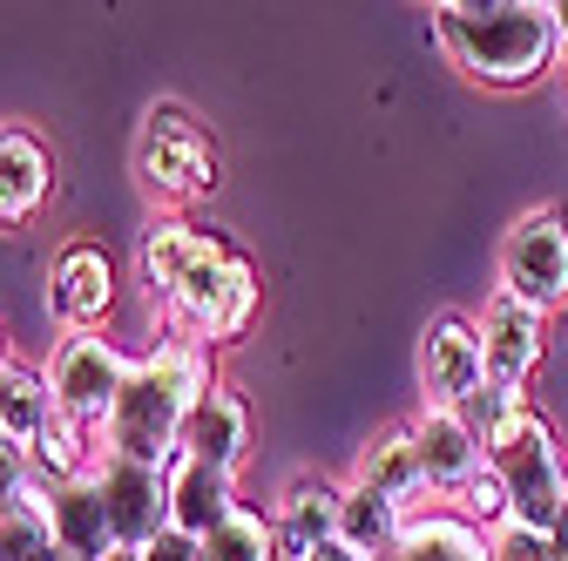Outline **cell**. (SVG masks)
I'll return each instance as SVG.
<instances>
[{
	"instance_id": "obj_1",
	"label": "cell",
	"mask_w": 568,
	"mask_h": 561,
	"mask_svg": "<svg viewBox=\"0 0 568 561\" xmlns=\"http://www.w3.org/2000/svg\"><path fill=\"white\" fill-rule=\"evenodd\" d=\"M135 285L142 298H150L163 312V332L176 338H196V345H237L257 318V271L251 257L217 237V231H203L190 217H150L135 237Z\"/></svg>"
},
{
	"instance_id": "obj_2",
	"label": "cell",
	"mask_w": 568,
	"mask_h": 561,
	"mask_svg": "<svg viewBox=\"0 0 568 561\" xmlns=\"http://www.w3.org/2000/svg\"><path fill=\"white\" fill-rule=\"evenodd\" d=\"M210 386H217V359H210V345L163 332L156 353L135 359V379L122 386L109 427H102V453L135 460V467H170L183 453L190 412H196V399Z\"/></svg>"
},
{
	"instance_id": "obj_3",
	"label": "cell",
	"mask_w": 568,
	"mask_h": 561,
	"mask_svg": "<svg viewBox=\"0 0 568 561\" xmlns=\"http://www.w3.org/2000/svg\"><path fill=\"white\" fill-rule=\"evenodd\" d=\"M426 14L440 54L480 89H528L561 54L548 0H440Z\"/></svg>"
},
{
	"instance_id": "obj_4",
	"label": "cell",
	"mask_w": 568,
	"mask_h": 561,
	"mask_svg": "<svg viewBox=\"0 0 568 561\" xmlns=\"http://www.w3.org/2000/svg\"><path fill=\"white\" fill-rule=\"evenodd\" d=\"M135 183L156 203V217H190V203L217 190V143L183 102H150L135 129Z\"/></svg>"
},
{
	"instance_id": "obj_5",
	"label": "cell",
	"mask_w": 568,
	"mask_h": 561,
	"mask_svg": "<svg viewBox=\"0 0 568 561\" xmlns=\"http://www.w3.org/2000/svg\"><path fill=\"white\" fill-rule=\"evenodd\" d=\"M487 460H494V473H501V487H508V521L555 534V521L568 508V453H561V440L548 427V412L535 406Z\"/></svg>"
},
{
	"instance_id": "obj_6",
	"label": "cell",
	"mask_w": 568,
	"mask_h": 561,
	"mask_svg": "<svg viewBox=\"0 0 568 561\" xmlns=\"http://www.w3.org/2000/svg\"><path fill=\"white\" fill-rule=\"evenodd\" d=\"M494 277H501L494 292L521 298V305L541 312V318L568 312V217H561L555 203L521 210V217L501 231V257H494Z\"/></svg>"
},
{
	"instance_id": "obj_7",
	"label": "cell",
	"mask_w": 568,
	"mask_h": 561,
	"mask_svg": "<svg viewBox=\"0 0 568 561\" xmlns=\"http://www.w3.org/2000/svg\"><path fill=\"white\" fill-rule=\"evenodd\" d=\"M129 379H135V359L122 353L109 332H61L54 359H48L54 406L75 419V427H89V434L109 427V412H115V399H122Z\"/></svg>"
},
{
	"instance_id": "obj_8",
	"label": "cell",
	"mask_w": 568,
	"mask_h": 561,
	"mask_svg": "<svg viewBox=\"0 0 568 561\" xmlns=\"http://www.w3.org/2000/svg\"><path fill=\"white\" fill-rule=\"evenodd\" d=\"M487 386V359H480V332L467 312H434L419 332V406H447L467 412Z\"/></svg>"
},
{
	"instance_id": "obj_9",
	"label": "cell",
	"mask_w": 568,
	"mask_h": 561,
	"mask_svg": "<svg viewBox=\"0 0 568 561\" xmlns=\"http://www.w3.org/2000/svg\"><path fill=\"white\" fill-rule=\"evenodd\" d=\"M95 494H102V514H109L122 554H142L156 534H170V487H163V467H135V460L102 453Z\"/></svg>"
},
{
	"instance_id": "obj_10",
	"label": "cell",
	"mask_w": 568,
	"mask_h": 561,
	"mask_svg": "<svg viewBox=\"0 0 568 561\" xmlns=\"http://www.w3.org/2000/svg\"><path fill=\"white\" fill-rule=\"evenodd\" d=\"M474 332H480L487 386L521 392V386L541 373V359H548V318H541V312H528V305H521V298H508V292H487V305H480Z\"/></svg>"
},
{
	"instance_id": "obj_11",
	"label": "cell",
	"mask_w": 568,
	"mask_h": 561,
	"mask_svg": "<svg viewBox=\"0 0 568 561\" xmlns=\"http://www.w3.org/2000/svg\"><path fill=\"white\" fill-rule=\"evenodd\" d=\"M48 312L61 332H102L115 312V257L89 237L61 244L48 264Z\"/></svg>"
},
{
	"instance_id": "obj_12",
	"label": "cell",
	"mask_w": 568,
	"mask_h": 561,
	"mask_svg": "<svg viewBox=\"0 0 568 561\" xmlns=\"http://www.w3.org/2000/svg\"><path fill=\"white\" fill-rule=\"evenodd\" d=\"M345 487H366V494H386L393 508L406 514H426L434 508V487H426V460H419V434H413V419H393V427H379L359 460H352Z\"/></svg>"
},
{
	"instance_id": "obj_13",
	"label": "cell",
	"mask_w": 568,
	"mask_h": 561,
	"mask_svg": "<svg viewBox=\"0 0 568 561\" xmlns=\"http://www.w3.org/2000/svg\"><path fill=\"white\" fill-rule=\"evenodd\" d=\"M338 514H345V480H332V473H298V480H284L277 501H271L277 561H305L312 548L338 541Z\"/></svg>"
},
{
	"instance_id": "obj_14",
	"label": "cell",
	"mask_w": 568,
	"mask_h": 561,
	"mask_svg": "<svg viewBox=\"0 0 568 561\" xmlns=\"http://www.w3.org/2000/svg\"><path fill=\"white\" fill-rule=\"evenodd\" d=\"M413 434H419V460H426L434 508H454V501L467 494V480L487 467V447L474 440L467 412H447V406H419V412H413Z\"/></svg>"
},
{
	"instance_id": "obj_15",
	"label": "cell",
	"mask_w": 568,
	"mask_h": 561,
	"mask_svg": "<svg viewBox=\"0 0 568 561\" xmlns=\"http://www.w3.org/2000/svg\"><path fill=\"white\" fill-rule=\"evenodd\" d=\"M54 196V150L28 122H0V231L34 224Z\"/></svg>"
},
{
	"instance_id": "obj_16",
	"label": "cell",
	"mask_w": 568,
	"mask_h": 561,
	"mask_svg": "<svg viewBox=\"0 0 568 561\" xmlns=\"http://www.w3.org/2000/svg\"><path fill=\"white\" fill-rule=\"evenodd\" d=\"M163 487H170V534H190V541H210L244 501H237V480L203 467L196 453H176L163 467Z\"/></svg>"
},
{
	"instance_id": "obj_17",
	"label": "cell",
	"mask_w": 568,
	"mask_h": 561,
	"mask_svg": "<svg viewBox=\"0 0 568 561\" xmlns=\"http://www.w3.org/2000/svg\"><path fill=\"white\" fill-rule=\"evenodd\" d=\"M183 453H196L203 467H217L231 480L244 473V460H251V406H244V392L231 379H217L196 399L190 427H183Z\"/></svg>"
},
{
	"instance_id": "obj_18",
	"label": "cell",
	"mask_w": 568,
	"mask_h": 561,
	"mask_svg": "<svg viewBox=\"0 0 568 561\" xmlns=\"http://www.w3.org/2000/svg\"><path fill=\"white\" fill-rule=\"evenodd\" d=\"M48 528L61 541L68 561H115V528L102 514V494L95 480H75V487H48Z\"/></svg>"
},
{
	"instance_id": "obj_19",
	"label": "cell",
	"mask_w": 568,
	"mask_h": 561,
	"mask_svg": "<svg viewBox=\"0 0 568 561\" xmlns=\"http://www.w3.org/2000/svg\"><path fill=\"white\" fill-rule=\"evenodd\" d=\"M54 419H61V406H54L41 366H28V359H8V366H0V440L34 447Z\"/></svg>"
},
{
	"instance_id": "obj_20",
	"label": "cell",
	"mask_w": 568,
	"mask_h": 561,
	"mask_svg": "<svg viewBox=\"0 0 568 561\" xmlns=\"http://www.w3.org/2000/svg\"><path fill=\"white\" fill-rule=\"evenodd\" d=\"M28 467H34V480L41 487H75V480H95V467H102V434H89V427H75V419H54V427L28 447Z\"/></svg>"
},
{
	"instance_id": "obj_21",
	"label": "cell",
	"mask_w": 568,
	"mask_h": 561,
	"mask_svg": "<svg viewBox=\"0 0 568 561\" xmlns=\"http://www.w3.org/2000/svg\"><path fill=\"white\" fill-rule=\"evenodd\" d=\"M386 561H487V534L467 528L447 508H426V514L406 521V534H399V548Z\"/></svg>"
},
{
	"instance_id": "obj_22",
	"label": "cell",
	"mask_w": 568,
	"mask_h": 561,
	"mask_svg": "<svg viewBox=\"0 0 568 561\" xmlns=\"http://www.w3.org/2000/svg\"><path fill=\"white\" fill-rule=\"evenodd\" d=\"M406 508H393L386 494H366V487H345V514H338V541L352 554H366V561H386L406 534Z\"/></svg>"
},
{
	"instance_id": "obj_23",
	"label": "cell",
	"mask_w": 568,
	"mask_h": 561,
	"mask_svg": "<svg viewBox=\"0 0 568 561\" xmlns=\"http://www.w3.org/2000/svg\"><path fill=\"white\" fill-rule=\"evenodd\" d=\"M0 561H61V541L48 528V487L34 480V501L0 521Z\"/></svg>"
},
{
	"instance_id": "obj_24",
	"label": "cell",
	"mask_w": 568,
	"mask_h": 561,
	"mask_svg": "<svg viewBox=\"0 0 568 561\" xmlns=\"http://www.w3.org/2000/svg\"><path fill=\"white\" fill-rule=\"evenodd\" d=\"M203 561H277V534H271V514L257 508H237L217 534L203 541Z\"/></svg>"
},
{
	"instance_id": "obj_25",
	"label": "cell",
	"mask_w": 568,
	"mask_h": 561,
	"mask_svg": "<svg viewBox=\"0 0 568 561\" xmlns=\"http://www.w3.org/2000/svg\"><path fill=\"white\" fill-rule=\"evenodd\" d=\"M528 412H535V399H528V392H508V386H480V399L467 406V427H474V440L494 453V447H501V440L521 427Z\"/></svg>"
},
{
	"instance_id": "obj_26",
	"label": "cell",
	"mask_w": 568,
	"mask_h": 561,
	"mask_svg": "<svg viewBox=\"0 0 568 561\" xmlns=\"http://www.w3.org/2000/svg\"><path fill=\"white\" fill-rule=\"evenodd\" d=\"M28 501H34V467H28V447L0 440V521L21 514Z\"/></svg>"
},
{
	"instance_id": "obj_27",
	"label": "cell",
	"mask_w": 568,
	"mask_h": 561,
	"mask_svg": "<svg viewBox=\"0 0 568 561\" xmlns=\"http://www.w3.org/2000/svg\"><path fill=\"white\" fill-rule=\"evenodd\" d=\"M487 561H561L555 554V534H541V528H494L487 534Z\"/></svg>"
},
{
	"instance_id": "obj_28",
	"label": "cell",
	"mask_w": 568,
	"mask_h": 561,
	"mask_svg": "<svg viewBox=\"0 0 568 561\" xmlns=\"http://www.w3.org/2000/svg\"><path fill=\"white\" fill-rule=\"evenodd\" d=\"M135 561H203V541H190V534H156Z\"/></svg>"
},
{
	"instance_id": "obj_29",
	"label": "cell",
	"mask_w": 568,
	"mask_h": 561,
	"mask_svg": "<svg viewBox=\"0 0 568 561\" xmlns=\"http://www.w3.org/2000/svg\"><path fill=\"white\" fill-rule=\"evenodd\" d=\"M305 561H366V554H352V548H345V541H325V548H312V554H305Z\"/></svg>"
},
{
	"instance_id": "obj_30",
	"label": "cell",
	"mask_w": 568,
	"mask_h": 561,
	"mask_svg": "<svg viewBox=\"0 0 568 561\" xmlns=\"http://www.w3.org/2000/svg\"><path fill=\"white\" fill-rule=\"evenodd\" d=\"M555 8V34H561V54H568V0H548Z\"/></svg>"
},
{
	"instance_id": "obj_31",
	"label": "cell",
	"mask_w": 568,
	"mask_h": 561,
	"mask_svg": "<svg viewBox=\"0 0 568 561\" xmlns=\"http://www.w3.org/2000/svg\"><path fill=\"white\" fill-rule=\"evenodd\" d=\"M555 554L568 561V508H561V521H555Z\"/></svg>"
},
{
	"instance_id": "obj_32",
	"label": "cell",
	"mask_w": 568,
	"mask_h": 561,
	"mask_svg": "<svg viewBox=\"0 0 568 561\" xmlns=\"http://www.w3.org/2000/svg\"><path fill=\"white\" fill-rule=\"evenodd\" d=\"M8 359H14V353H8V332H0V366H8Z\"/></svg>"
},
{
	"instance_id": "obj_33",
	"label": "cell",
	"mask_w": 568,
	"mask_h": 561,
	"mask_svg": "<svg viewBox=\"0 0 568 561\" xmlns=\"http://www.w3.org/2000/svg\"><path fill=\"white\" fill-rule=\"evenodd\" d=\"M115 561H135V554H115Z\"/></svg>"
},
{
	"instance_id": "obj_34",
	"label": "cell",
	"mask_w": 568,
	"mask_h": 561,
	"mask_svg": "<svg viewBox=\"0 0 568 561\" xmlns=\"http://www.w3.org/2000/svg\"><path fill=\"white\" fill-rule=\"evenodd\" d=\"M61 561H68V554H61Z\"/></svg>"
}]
</instances>
